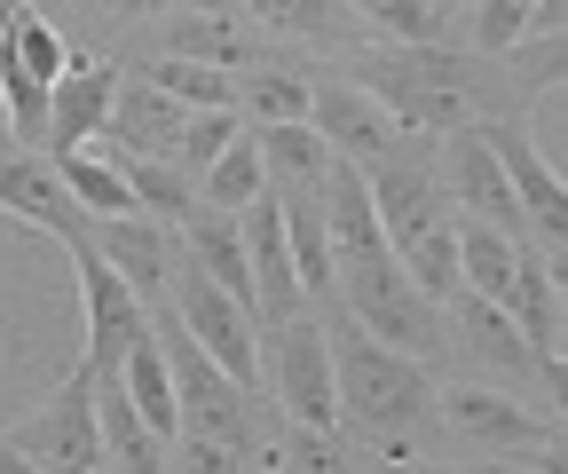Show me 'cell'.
Here are the masks:
<instances>
[{
    "instance_id": "27",
    "label": "cell",
    "mask_w": 568,
    "mask_h": 474,
    "mask_svg": "<svg viewBox=\"0 0 568 474\" xmlns=\"http://www.w3.org/2000/svg\"><path fill=\"white\" fill-rule=\"evenodd\" d=\"M347 9L387 48H426V40H443V24H450V17H435V0H347Z\"/></svg>"
},
{
    "instance_id": "32",
    "label": "cell",
    "mask_w": 568,
    "mask_h": 474,
    "mask_svg": "<svg viewBox=\"0 0 568 474\" xmlns=\"http://www.w3.org/2000/svg\"><path fill=\"white\" fill-rule=\"evenodd\" d=\"M0 474H32V466H24V458H17L9 443H0Z\"/></svg>"
},
{
    "instance_id": "14",
    "label": "cell",
    "mask_w": 568,
    "mask_h": 474,
    "mask_svg": "<svg viewBox=\"0 0 568 474\" xmlns=\"http://www.w3.org/2000/svg\"><path fill=\"white\" fill-rule=\"evenodd\" d=\"M237 222H245V269H253V316H261V324H276V316L308 309L301 269H293V245H284V222H276V198L261 190Z\"/></svg>"
},
{
    "instance_id": "15",
    "label": "cell",
    "mask_w": 568,
    "mask_h": 474,
    "mask_svg": "<svg viewBox=\"0 0 568 474\" xmlns=\"http://www.w3.org/2000/svg\"><path fill=\"white\" fill-rule=\"evenodd\" d=\"M111 88H119V72H111V63L71 56L63 72H55V88H48V127H40V143H55V151H88L95 134H103Z\"/></svg>"
},
{
    "instance_id": "26",
    "label": "cell",
    "mask_w": 568,
    "mask_h": 474,
    "mask_svg": "<svg viewBox=\"0 0 568 474\" xmlns=\"http://www.w3.org/2000/svg\"><path fill=\"white\" fill-rule=\"evenodd\" d=\"M142 80H151V88H166L182 111H237V72H222V63L151 56V63H142Z\"/></svg>"
},
{
    "instance_id": "33",
    "label": "cell",
    "mask_w": 568,
    "mask_h": 474,
    "mask_svg": "<svg viewBox=\"0 0 568 474\" xmlns=\"http://www.w3.org/2000/svg\"><path fill=\"white\" fill-rule=\"evenodd\" d=\"M435 17H466V0H435Z\"/></svg>"
},
{
    "instance_id": "2",
    "label": "cell",
    "mask_w": 568,
    "mask_h": 474,
    "mask_svg": "<svg viewBox=\"0 0 568 474\" xmlns=\"http://www.w3.org/2000/svg\"><path fill=\"white\" fill-rule=\"evenodd\" d=\"M324 341H332V403H339V420L355 435H418L426 420V364L372 341L364 324H355L347 309L324 324Z\"/></svg>"
},
{
    "instance_id": "16",
    "label": "cell",
    "mask_w": 568,
    "mask_h": 474,
    "mask_svg": "<svg viewBox=\"0 0 568 474\" xmlns=\"http://www.w3.org/2000/svg\"><path fill=\"white\" fill-rule=\"evenodd\" d=\"M88 238H95V253L119 269L142 301L166 293V269H174V230L166 222H151V214H95Z\"/></svg>"
},
{
    "instance_id": "9",
    "label": "cell",
    "mask_w": 568,
    "mask_h": 474,
    "mask_svg": "<svg viewBox=\"0 0 568 474\" xmlns=\"http://www.w3.org/2000/svg\"><path fill=\"white\" fill-rule=\"evenodd\" d=\"M308 127L339 159H355V167H372L379 151L403 143V127L387 119V103L364 80H347V72H308Z\"/></svg>"
},
{
    "instance_id": "4",
    "label": "cell",
    "mask_w": 568,
    "mask_h": 474,
    "mask_svg": "<svg viewBox=\"0 0 568 474\" xmlns=\"http://www.w3.org/2000/svg\"><path fill=\"white\" fill-rule=\"evenodd\" d=\"M261 372H268V395H276V412L293 420V427H316V435L339 427V403H332V341H324V324L308 309L261 324Z\"/></svg>"
},
{
    "instance_id": "10",
    "label": "cell",
    "mask_w": 568,
    "mask_h": 474,
    "mask_svg": "<svg viewBox=\"0 0 568 474\" xmlns=\"http://www.w3.org/2000/svg\"><path fill=\"white\" fill-rule=\"evenodd\" d=\"M0 214L9 222H24V230H48V238H88V206L63 190V174H55V159L48 151H32V143H9L0 151Z\"/></svg>"
},
{
    "instance_id": "12",
    "label": "cell",
    "mask_w": 568,
    "mask_h": 474,
    "mask_svg": "<svg viewBox=\"0 0 568 474\" xmlns=\"http://www.w3.org/2000/svg\"><path fill=\"white\" fill-rule=\"evenodd\" d=\"M443 427L458 443H481V451H537V458L560 451V427L521 412V403H506L497 387H450L443 395Z\"/></svg>"
},
{
    "instance_id": "13",
    "label": "cell",
    "mask_w": 568,
    "mask_h": 474,
    "mask_svg": "<svg viewBox=\"0 0 568 474\" xmlns=\"http://www.w3.org/2000/svg\"><path fill=\"white\" fill-rule=\"evenodd\" d=\"M443 182H450V198L466 206V222H489V230H506V238H521V230H529V222H521V206H514L506 167H497V151L481 143V127H450Z\"/></svg>"
},
{
    "instance_id": "21",
    "label": "cell",
    "mask_w": 568,
    "mask_h": 474,
    "mask_svg": "<svg viewBox=\"0 0 568 474\" xmlns=\"http://www.w3.org/2000/svg\"><path fill=\"white\" fill-rule=\"evenodd\" d=\"M268 190L261 174V143H253V127H237L222 151H213V167L197 174V206H222V214H245L253 198Z\"/></svg>"
},
{
    "instance_id": "18",
    "label": "cell",
    "mask_w": 568,
    "mask_h": 474,
    "mask_svg": "<svg viewBox=\"0 0 568 474\" xmlns=\"http://www.w3.org/2000/svg\"><path fill=\"white\" fill-rule=\"evenodd\" d=\"M95 435H103V466H126V474L166 466V435L142 427V412L119 387V372H95Z\"/></svg>"
},
{
    "instance_id": "8",
    "label": "cell",
    "mask_w": 568,
    "mask_h": 474,
    "mask_svg": "<svg viewBox=\"0 0 568 474\" xmlns=\"http://www.w3.org/2000/svg\"><path fill=\"white\" fill-rule=\"evenodd\" d=\"M71 261H80V301H88V364L95 372H119V356L142 341V324H151V301H142L119 269L95 253V238H71L63 245Z\"/></svg>"
},
{
    "instance_id": "1",
    "label": "cell",
    "mask_w": 568,
    "mask_h": 474,
    "mask_svg": "<svg viewBox=\"0 0 568 474\" xmlns=\"http://www.w3.org/2000/svg\"><path fill=\"white\" fill-rule=\"evenodd\" d=\"M347 80H364L403 134H435V127L450 134V127H474V119H506V111H521L537 95L506 56H481V48L466 56V48H443V40L372 48Z\"/></svg>"
},
{
    "instance_id": "20",
    "label": "cell",
    "mask_w": 568,
    "mask_h": 474,
    "mask_svg": "<svg viewBox=\"0 0 568 474\" xmlns=\"http://www.w3.org/2000/svg\"><path fill=\"white\" fill-rule=\"evenodd\" d=\"M88 151H103V143H88ZM103 159L126 174L134 214H151V222H182V214L197 206V182H190L174 159H151V151H103Z\"/></svg>"
},
{
    "instance_id": "7",
    "label": "cell",
    "mask_w": 568,
    "mask_h": 474,
    "mask_svg": "<svg viewBox=\"0 0 568 474\" xmlns=\"http://www.w3.org/2000/svg\"><path fill=\"white\" fill-rule=\"evenodd\" d=\"M474 127H481V143L497 151V167H506L521 222H529L545 245H568V182H560V174L545 167V151L529 143V119L506 111V119H474Z\"/></svg>"
},
{
    "instance_id": "3",
    "label": "cell",
    "mask_w": 568,
    "mask_h": 474,
    "mask_svg": "<svg viewBox=\"0 0 568 474\" xmlns=\"http://www.w3.org/2000/svg\"><path fill=\"white\" fill-rule=\"evenodd\" d=\"M151 341H159V356H166V380H174V412H182V427L222 435V443H237V451H261V435H253V403H245V380H230L222 364H213V356L190 341L166 293L151 301Z\"/></svg>"
},
{
    "instance_id": "31",
    "label": "cell",
    "mask_w": 568,
    "mask_h": 474,
    "mask_svg": "<svg viewBox=\"0 0 568 474\" xmlns=\"http://www.w3.org/2000/svg\"><path fill=\"white\" fill-rule=\"evenodd\" d=\"M17 9H24V0H0V48H9V24H17Z\"/></svg>"
},
{
    "instance_id": "25",
    "label": "cell",
    "mask_w": 568,
    "mask_h": 474,
    "mask_svg": "<svg viewBox=\"0 0 568 474\" xmlns=\"http://www.w3.org/2000/svg\"><path fill=\"white\" fill-rule=\"evenodd\" d=\"M119 387L134 395V412H142V427H151V435H174V427H182L174 380H166V356H159V341H151V324H142V341L119 356Z\"/></svg>"
},
{
    "instance_id": "28",
    "label": "cell",
    "mask_w": 568,
    "mask_h": 474,
    "mask_svg": "<svg viewBox=\"0 0 568 474\" xmlns=\"http://www.w3.org/2000/svg\"><path fill=\"white\" fill-rule=\"evenodd\" d=\"M237 127H245L237 111H190V119H182V134H174V151H166V159H174V167H182V174L197 182V174L213 167V151H222V143H230V134H237Z\"/></svg>"
},
{
    "instance_id": "6",
    "label": "cell",
    "mask_w": 568,
    "mask_h": 474,
    "mask_svg": "<svg viewBox=\"0 0 568 474\" xmlns=\"http://www.w3.org/2000/svg\"><path fill=\"white\" fill-rule=\"evenodd\" d=\"M166 301H174V316H182V332L222 364L230 380H261V316L245 309V301H230L213 278H197V269L174 253V269H166Z\"/></svg>"
},
{
    "instance_id": "19",
    "label": "cell",
    "mask_w": 568,
    "mask_h": 474,
    "mask_svg": "<svg viewBox=\"0 0 568 474\" xmlns=\"http://www.w3.org/2000/svg\"><path fill=\"white\" fill-rule=\"evenodd\" d=\"M253 143H261V174H268V190L324 182V174H332V159H339L308 119H268V127H253Z\"/></svg>"
},
{
    "instance_id": "23",
    "label": "cell",
    "mask_w": 568,
    "mask_h": 474,
    "mask_svg": "<svg viewBox=\"0 0 568 474\" xmlns=\"http://www.w3.org/2000/svg\"><path fill=\"white\" fill-rule=\"evenodd\" d=\"M450 238H458V285H466V293H481V301H506L514 261H521V238L489 230V222H458Z\"/></svg>"
},
{
    "instance_id": "29",
    "label": "cell",
    "mask_w": 568,
    "mask_h": 474,
    "mask_svg": "<svg viewBox=\"0 0 568 474\" xmlns=\"http://www.w3.org/2000/svg\"><path fill=\"white\" fill-rule=\"evenodd\" d=\"M466 17H474V48H481V56H506V48L529 32L537 0H466Z\"/></svg>"
},
{
    "instance_id": "5",
    "label": "cell",
    "mask_w": 568,
    "mask_h": 474,
    "mask_svg": "<svg viewBox=\"0 0 568 474\" xmlns=\"http://www.w3.org/2000/svg\"><path fill=\"white\" fill-rule=\"evenodd\" d=\"M0 443H9L24 466H63V474H88V466H103V435H95V364L80 356L63 380H55V395L40 403V412H24V420H9L0 427Z\"/></svg>"
},
{
    "instance_id": "11",
    "label": "cell",
    "mask_w": 568,
    "mask_h": 474,
    "mask_svg": "<svg viewBox=\"0 0 568 474\" xmlns=\"http://www.w3.org/2000/svg\"><path fill=\"white\" fill-rule=\"evenodd\" d=\"M151 24H159V56L222 63V72H253V63H276V56H284L253 17H230V9H166V17H151Z\"/></svg>"
},
{
    "instance_id": "17",
    "label": "cell",
    "mask_w": 568,
    "mask_h": 474,
    "mask_svg": "<svg viewBox=\"0 0 568 474\" xmlns=\"http://www.w3.org/2000/svg\"><path fill=\"white\" fill-rule=\"evenodd\" d=\"M514 316V332L537 349V364L545 372H560V269L545 261V253H521L514 261V285H506V301H497Z\"/></svg>"
},
{
    "instance_id": "22",
    "label": "cell",
    "mask_w": 568,
    "mask_h": 474,
    "mask_svg": "<svg viewBox=\"0 0 568 474\" xmlns=\"http://www.w3.org/2000/svg\"><path fill=\"white\" fill-rule=\"evenodd\" d=\"M245 17H253L268 40H316V48H332V40L355 32V9H347V0H245Z\"/></svg>"
},
{
    "instance_id": "30",
    "label": "cell",
    "mask_w": 568,
    "mask_h": 474,
    "mask_svg": "<svg viewBox=\"0 0 568 474\" xmlns=\"http://www.w3.org/2000/svg\"><path fill=\"white\" fill-rule=\"evenodd\" d=\"M111 17H166V9H222V0H95Z\"/></svg>"
},
{
    "instance_id": "24",
    "label": "cell",
    "mask_w": 568,
    "mask_h": 474,
    "mask_svg": "<svg viewBox=\"0 0 568 474\" xmlns=\"http://www.w3.org/2000/svg\"><path fill=\"white\" fill-rule=\"evenodd\" d=\"M237 119H245V127H268V119H308V72H301L293 56L253 63V72L237 80Z\"/></svg>"
}]
</instances>
